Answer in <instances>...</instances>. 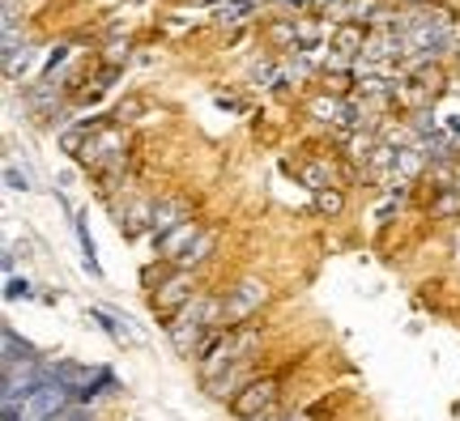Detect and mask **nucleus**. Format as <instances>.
Returning a JSON list of instances; mask_svg holds the SVG:
<instances>
[{
    "instance_id": "f257e3e1",
    "label": "nucleus",
    "mask_w": 460,
    "mask_h": 421,
    "mask_svg": "<svg viewBox=\"0 0 460 421\" xmlns=\"http://www.w3.org/2000/svg\"><path fill=\"white\" fill-rule=\"evenodd\" d=\"M217 328H222V298H214V294H197V298H192V303L163 328V332H166L171 349H175L180 357H197V349L209 340V332H217Z\"/></svg>"
},
{
    "instance_id": "f03ea898",
    "label": "nucleus",
    "mask_w": 460,
    "mask_h": 421,
    "mask_svg": "<svg viewBox=\"0 0 460 421\" xmlns=\"http://www.w3.org/2000/svg\"><path fill=\"white\" fill-rule=\"evenodd\" d=\"M269 298H273V285L264 276H239L222 298V328L230 332V328L252 324L261 315V307H269Z\"/></svg>"
},
{
    "instance_id": "7ed1b4c3",
    "label": "nucleus",
    "mask_w": 460,
    "mask_h": 421,
    "mask_svg": "<svg viewBox=\"0 0 460 421\" xmlns=\"http://www.w3.org/2000/svg\"><path fill=\"white\" fill-rule=\"evenodd\" d=\"M200 294V285H197V273H180V268H171V276H166L158 290L149 294V311L158 315V324H171L175 315H180L192 298Z\"/></svg>"
},
{
    "instance_id": "20e7f679",
    "label": "nucleus",
    "mask_w": 460,
    "mask_h": 421,
    "mask_svg": "<svg viewBox=\"0 0 460 421\" xmlns=\"http://www.w3.org/2000/svg\"><path fill=\"white\" fill-rule=\"evenodd\" d=\"M401 34H405V48L422 51V56H439V51L452 48V26H447V17H439V13L410 17V26Z\"/></svg>"
},
{
    "instance_id": "39448f33",
    "label": "nucleus",
    "mask_w": 460,
    "mask_h": 421,
    "mask_svg": "<svg viewBox=\"0 0 460 421\" xmlns=\"http://www.w3.org/2000/svg\"><path fill=\"white\" fill-rule=\"evenodd\" d=\"M278 400H281L278 374H256V379L230 400V413L239 421H252V417H261V413H269V408H278Z\"/></svg>"
},
{
    "instance_id": "423d86ee",
    "label": "nucleus",
    "mask_w": 460,
    "mask_h": 421,
    "mask_svg": "<svg viewBox=\"0 0 460 421\" xmlns=\"http://www.w3.org/2000/svg\"><path fill=\"white\" fill-rule=\"evenodd\" d=\"M73 405H77V400H73V391H68L65 383L48 379L43 388H34L17 408H22V417L26 421H56V417H65Z\"/></svg>"
},
{
    "instance_id": "0eeeda50",
    "label": "nucleus",
    "mask_w": 460,
    "mask_h": 421,
    "mask_svg": "<svg viewBox=\"0 0 460 421\" xmlns=\"http://www.w3.org/2000/svg\"><path fill=\"white\" fill-rule=\"evenodd\" d=\"M4 371V383H0V405H22L34 388L48 383V371H43V357L39 362H17V366H0Z\"/></svg>"
},
{
    "instance_id": "6e6552de",
    "label": "nucleus",
    "mask_w": 460,
    "mask_h": 421,
    "mask_svg": "<svg viewBox=\"0 0 460 421\" xmlns=\"http://www.w3.org/2000/svg\"><path fill=\"white\" fill-rule=\"evenodd\" d=\"M200 234H205V226H200L197 217H192V222H183L180 230H171L166 239H158V259L175 268V264H180V259L188 256V251H192V243H197Z\"/></svg>"
},
{
    "instance_id": "1a4fd4ad",
    "label": "nucleus",
    "mask_w": 460,
    "mask_h": 421,
    "mask_svg": "<svg viewBox=\"0 0 460 421\" xmlns=\"http://www.w3.org/2000/svg\"><path fill=\"white\" fill-rule=\"evenodd\" d=\"M197 213L188 209V200L180 196H163V200H154V239H166L171 230H180L183 222H192Z\"/></svg>"
},
{
    "instance_id": "9d476101",
    "label": "nucleus",
    "mask_w": 460,
    "mask_h": 421,
    "mask_svg": "<svg viewBox=\"0 0 460 421\" xmlns=\"http://www.w3.org/2000/svg\"><path fill=\"white\" fill-rule=\"evenodd\" d=\"M252 379H256V374H252V362H239V366H230L226 374H217V379L200 383V388H205V396H209V400H226V405H230V400H234V396H239Z\"/></svg>"
},
{
    "instance_id": "9b49d317",
    "label": "nucleus",
    "mask_w": 460,
    "mask_h": 421,
    "mask_svg": "<svg viewBox=\"0 0 460 421\" xmlns=\"http://www.w3.org/2000/svg\"><path fill=\"white\" fill-rule=\"evenodd\" d=\"M17 362H39V349L26 337H17L13 324H4L0 328V366H17Z\"/></svg>"
},
{
    "instance_id": "f8f14e48",
    "label": "nucleus",
    "mask_w": 460,
    "mask_h": 421,
    "mask_svg": "<svg viewBox=\"0 0 460 421\" xmlns=\"http://www.w3.org/2000/svg\"><path fill=\"white\" fill-rule=\"evenodd\" d=\"M119 234H124V239L154 234V200H132L128 209L119 213Z\"/></svg>"
},
{
    "instance_id": "ddd939ff",
    "label": "nucleus",
    "mask_w": 460,
    "mask_h": 421,
    "mask_svg": "<svg viewBox=\"0 0 460 421\" xmlns=\"http://www.w3.org/2000/svg\"><path fill=\"white\" fill-rule=\"evenodd\" d=\"M214 251H217V230L205 226V234H200L197 243H192V251H188V256H183L175 268H180V273H197L200 264H209V259H214Z\"/></svg>"
},
{
    "instance_id": "4468645a",
    "label": "nucleus",
    "mask_w": 460,
    "mask_h": 421,
    "mask_svg": "<svg viewBox=\"0 0 460 421\" xmlns=\"http://www.w3.org/2000/svg\"><path fill=\"white\" fill-rule=\"evenodd\" d=\"M73 234H77V243H82V268L90 276H102V264H99V247L90 239V230H85V213L73 217Z\"/></svg>"
},
{
    "instance_id": "2eb2a0df",
    "label": "nucleus",
    "mask_w": 460,
    "mask_h": 421,
    "mask_svg": "<svg viewBox=\"0 0 460 421\" xmlns=\"http://www.w3.org/2000/svg\"><path fill=\"white\" fill-rule=\"evenodd\" d=\"M367 48V34H362L358 22H341L337 34H332V51H345V56H354V51Z\"/></svg>"
},
{
    "instance_id": "dca6fc26",
    "label": "nucleus",
    "mask_w": 460,
    "mask_h": 421,
    "mask_svg": "<svg viewBox=\"0 0 460 421\" xmlns=\"http://www.w3.org/2000/svg\"><path fill=\"white\" fill-rule=\"evenodd\" d=\"M427 166V153L422 149H396V162H393V175H401V183H410L418 171Z\"/></svg>"
},
{
    "instance_id": "f3484780",
    "label": "nucleus",
    "mask_w": 460,
    "mask_h": 421,
    "mask_svg": "<svg viewBox=\"0 0 460 421\" xmlns=\"http://www.w3.org/2000/svg\"><path fill=\"white\" fill-rule=\"evenodd\" d=\"M430 217H460V188H439L430 200Z\"/></svg>"
},
{
    "instance_id": "a211bd4d",
    "label": "nucleus",
    "mask_w": 460,
    "mask_h": 421,
    "mask_svg": "<svg viewBox=\"0 0 460 421\" xmlns=\"http://www.w3.org/2000/svg\"><path fill=\"white\" fill-rule=\"evenodd\" d=\"M247 13H252V0H226V4H217V9H214V22L234 26V22H243Z\"/></svg>"
},
{
    "instance_id": "6ab92c4d",
    "label": "nucleus",
    "mask_w": 460,
    "mask_h": 421,
    "mask_svg": "<svg viewBox=\"0 0 460 421\" xmlns=\"http://www.w3.org/2000/svg\"><path fill=\"white\" fill-rule=\"evenodd\" d=\"M315 209L324 213V217H337V213L345 209L341 188H324V192H315Z\"/></svg>"
},
{
    "instance_id": "aec40b11",
    "label": "nucleus",
    "mask_w": 460,
    "mask_h": 421,
    "mask_svg": "<svg viewBox=\"0 0 460 421\" xmlns=\"http://www.w3.org/2000/svg\"><path fill=\"white\" fill-rule=\"evenodd\" d=\"M137 115H146V98H124V102H119V107H115V124H132V119H137Z\"/></svg>"
},
{
    "instance_id": "412c9836",
    "label": "nucleus",
    "mask_w": 460,
    "mask_h": 421,
    "mask_svg": "<svg viewBox=\"0 0 460 421\" xmlns=\"http://www.w3.org/2000/svg\"><path fill=\"white\" fill-rule=\"evenodd\" d=\"M31 60H34V51H31V48L9 51V56H4V73H9V77H17V73H26V68H31Z\"/></svg>"
},
{
    "instance_id": "4be33fe9",
    "label": "nucleus",
    "mask_w": 460,
    "mask_h": 421,
    "mask_svg": "<svg viewBox=\"0 0 460 421\" xmlns=\"http://www.w3.org/2000/svg\"><path fill=\"white\" fill-rule=\"evenodd\" d=\"M17 298H34V285L26 276H9L4 281V303H17Z\"/></svg>"
},
{
    "instance_id": "5701e85b",
    "label": "nucleus",
    "mask_w": 460,
    "mask_h": 421,
    "mask_svg": "<svg viewBox=\"0 0 460 421\" xmlns=\"http://www.w3.org/2000/svg\"><path fill=\"white\" fill-rule=\"evenodd\" d=\"M4 188H9V192H31V175L17 171L13 162H4Z\"/></svg>"
},
{
    "instance_id": "b1692460",
    "label": "nucleus",
    "mask_w": 460,
    "mask_h": 421,
    "mask_svg": "<svg viewBox=\"0 0 460 421\" xmlns=\"http://www.w3.org/2000/svg\"><path fill=\"white\" fill-rule=\"evenodd\" d=\"M128 39H124V43H111V48H107V65L111 68H119V65H128Z\"/></svg>"
},
{
    "instance_id": "393cba45",
    "label": "nucleus",
    "mask_w": 460,
    "mask_h": 421,
    "mask_svg": "<svg viewBox=\"0 0 460 421\" xmlns=\"http://www.w3.org/2000/svg\"><path fill=\"white\" fill-rule=\"evenodd\" d=\"M65 60H68V48H56V51H51L48 65H43V82H51V77H56V68L65 65Z\"/></svg>"
},
{
    "instance_id": "a878e982",
    "label": "nucleus",
    "mask_w": 460,
    "mask_h": 421,
    "mask_svg": "<svg viewBox=\"0 0 460 421\" xmlns=\"http://www.w3.org/2000/svg\"><path fill=\"white\" fill-rule=\"evenodd\" d=\"M60 421H94V408L73 405V408H68V413H65V417H60Z\"/></svg>"
},
{
    "instance_id": "bb28decb",
    "label": "nucleus",
    "mask_w": 460,
    "mask_h": 421,
    "mask_svg": "<svg viewBox=\"0 0 460 421\" xmlns=\"http://www.w3.org/2000/svg\"><path fill=\"white\" fill-rule=\"evenodd\" d=\"M0 413H4V421H26V417H22V408H17V405H0Z\"/></svg>"
},
{
    "instance_id": "cd10ccee",
    "label": "nucleus",
    "mask_w": 460,
    "mask_h": 421,
    "mask_svg": "<svg viewBox=\"0 0 460 421\" xmlns=\"http://www.w3.org/2000/svg\"><path fill=\"white\" fill-rule=\"evenodd\" d=\"M252 421H286V413H281V408H269V413H261V417H252Z\"/></svg>"
},
{
    "instance_id": "c85d7f7f",
    "label": "nucleus",
    "mask_w": 460,
    "mask_h": 421,
    "mask_svg": "<svg viewBox=\"0 0 460 421\" xmlns=\"http://www.w3.org/2000/svg\"><path fill=\"white\" fill-rule=\"evenodd\" d=\"M56 421H60V417H56Z\"/></svg>"
}]
</instances>
